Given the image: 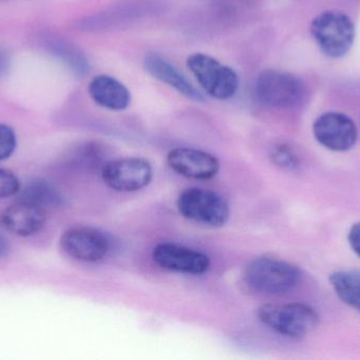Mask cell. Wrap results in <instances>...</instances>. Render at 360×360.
I'll list each match as a JSON object with an SVG mask.
<instances>
[{
  "mask_svg": "<svg viewBox=\"0 0 360 360\" xmlns=\"http://www.w3.org/2000/svg\"><path fill=\"white\" fill-rule=\"evenodd\" d=\"M262 323L285 337L300 340L312 333L319 316L312 306L304 304H266L258 310Z\"/></svg>",
  "mask_w": 360,
  "mask_h": 360,
  "instance_id": "3",
  "label": "cell"
},
{
  "mask_svg": "<svg viewBox=\"0 0 360 360\" xmlns=\"http://www.w3.org/2000/svg\"><path fill=\"white\" fill-rule=\"evenodd\" d=\"M302 274L293 264L276 258L262 257L245 268L243 280L251 291L262 295L289 293L300 283Z\"/></svg>",
  "mask_w": 360,
  "mask_h": 360,
  "instance_id": "1",
  "label": "cell"
},
{
  "mask_svg": "<svg viewBox=\"0 0 360 360\" xmlns=\"http://www.w3.org/2000/svg\"><path fill=\"white\" fill-rule=\"evenodd\" d=\"M20 190L16 175L6 169H0V200L11 198Z\"/></svg>",
  "mask_w": 360,
  "mask_h": 360,
  "instance_id": "19",
  "label": "cell"
},
{
  "mask_svg": "<svg viewBox=\"0 0 360 360\" xmlns=\"http://www.w3.org/2000/svg\"><path fill=\"white\" fill-rule=\"evenodd\" d=\"M271 156L275 165L285 170L294 171L300 167V162L297 154L290 146L285 144L276 146L273 149Z\"/></svg>",
  "mask_w": 360,
  "mask_h": 360,
  "instance_id": "17",
  "label": "cell"
},
{
  "mask_svg": "<svg viewBox=\"0 0 360 360\" xmlns=\"http://www.w3.org/2000/svg\"><path fill=\"white\" fill-rule=\"evenodd\" d=\"M143 63H145L146 71L150 75L172 87L186 99L197 103L203 101L202 95L180 73L179 70L158 53L150 52L146 54Z\"/></svg>",
  "mask_w": 360,
  "mask_h": 360,
  "instance_id": "14",
  "label": "cell"
},
{
  "mask_svg": "<svg viewBox=\"0 0 360 360\" xmlns=\"http://www.w3.org/2000/svg\"><path fill=\"white\" fill-rule=\"evenodd\" d=\"M61 249L74 259L84 262H98L105 259L111 243L105 232L92 228H73L63 232Z\"/></svg>",
  "mask_w": 360,
  "mask_h": 360,
  "instance_id": "9",
  "label": "cell"
},
{
  "mask_svg": "<svg viewBox=\"0 0 360 360\" xmlns=\"http://www.w3.org/2000/svg\"><path fill=\"white\" fill-rule=\"evenodd\" d=\"M11 66V57L8 51L0 46V77L8 73Z\"/></svg>",
  "mask_w": 360,
  "mask_h": 360,
  "instance_id": "21",
  "label": "cell"
},
{
  "mask_svg": "<svg viewBox=\"0 0 360 360\" xmlns=\"http://www.w3.org/2000/svg\"><path fill=\"white\" fill-rule=\"evenodd\" d=\"M17 137L12 127L0 123V161L6 160L14 154Z\"/></svg>",
  "mask_w": 360,
  "mask_h": 360,
  "instance_id": "18",
  "label": "cell"
},
{
  "mask_svg": "<svg viewBox=\"0 0 360 360\" xmlns=\"http://www.w3.org/2000/svg\"><path fill=\"white\" fill-rule=\"evenodd\" d=\"M169 166L182 177L195 180H209L219 171L215 156L193 148H175L167 156Z\"/></svg>",
  "mask_w": 360,
  "mask_h": 360,
  "instance_id": "11",
  "label": "cell"
},
{
  "mask_svg": "<svg viewBox=\"0 0 360 360\" xmlns=\"http://www.w3.org/2000/svg\"><path fill=\"white\" fill-rule=\"evenodd\" d=\"M311 33L321 52L330 58H342L352 48L355 25L352 19L338 11L317 15L311 23Z\"/></svg>",
  "mask_w": 360,
  "mask_h": 360,
  "instance_id": "2",
  "label": "cell"
},
{
  "mask_svg": "<svg viewBox=\"0 0 360 360\" xmlns=\"http://www.w3.org/2000/svg\"><path fill=\"white\" fill-rule=\"evenodd\" d=\"M313 133L321 145L332 151H348L354 147L359 130L354 120L342 112L321 114L313 124Z\"/></svg>",
  "mask_w": 360,
  "mask_h": 360,
  "instance_id": "7",
  "label": "cell"
},
{
  "mask_svg": "<svg viewBox=\"0 0 360 360\" xmlns=\"http://www.w3.org/2000/svg\"><path fill=\"white\" fill-rule=\"evenodd\" d=\"M152 256L160 268L182 274L202 275L210 268L205 254L176 243H160L154 247Z\"/></svg>",
  "mask_w": 360,
  "mask_h": 360,
  "instance_id": "10",
  "label": "cell"
},
{
  "mask_svg": "<svg viewBox=\"0 0 360 360\" xmlns=\"http://www.w3.org/2000/svg\"><path fill=\"white\" fill-rule=\"evenodd\" d=\"M329 280L338 298L360 313V272L338 271L330 275Z\"/></svg>",
  "mask_w": 360,
  "mask_h": 360,
  "instance_id": "16",
  "label": "cell"
},
{
  "mask_svg": "<svg viewBox=\"0 0 360 360\" xmlns=\"http://www.w3.org/2000/svg\"><path fill=\"white\" fill-rule=\"evenodd\" d=\"M186 66L210 97L226 101L236 94L239 77L229 66L203 53L190 55Z\"/></svg>",
  "mask_w": 360,
  "mask_h": 360,
  "instance_id": "5",
  "label": "cell"
},
{
  "mask_svg": "<svg viewBox=\"0 0 360 360\" xmlns=\"http://www.w3.org/2000/svg\"><path fill=\"white\" fill-rule=\"evenodd\" d=\"M255 94L262 105L275 109H291L304 101L306 87L293 74L268 69L257 76Z\"/></svg>",
  "mask_w": 360,
  "mask_h": 360,
  "instance_id": "4",
  "label": "cell"
},
{
  "mask_svg": "<svg viewBox=\"0 0 360 360\" xmlns=\"http://www.w3.org/2000/svg\"><path fill=\"white\" fill-rule=\"evenodd\" d=\"M46 221V211L19 201L11 205L1 216V223L8 232L20 237L33 236L44 228Z\"/></svg>",
  "mask_w": 360,
  "mask_h": 360,
  "instance_id": "12",
  "label": "cell"
},
{
  "mask_svg": "<svg viewBox=\"0 0 360 360\" xmlns=\"http://www.w3.org/2000/svg\"><path fill=\"white\" fill-rule=\"evenodd\" d=\"M8 252H10V243L0 234V259L8 256Z\"/></svg>",
  "mask_w": 360,
  "mask_h": 360,
  "instance_id": "22",
  "label": "cell"
},
{
  "mask_svg": "<svg viewBox=\"0 0 360 360\" xmlns=\"http://www.w3.org/2000/svg\"><path fill=\"white\" fill-rule=\"evenodd\" d=\"M153 178L151 164L145 159L126 158L108 163L103 170V179L117 192H137L149 185Z\"/></svg>",
  "mask_w": 360,
  "mask_h": 360,
  "instance_id": "8",
  "label": "cell"
},
{
  "mask_svg": "<svg viewBox=\"0 0 360 360\" xmlns=\"http://www.w3.org/2000/svg\"><path fill=\"white\" fill-rule=\"evenodd\" d=\"M59 190L50 182L42 179L30 181L20 194V201L44 209L57 207L63 203Z\"/></svg>",
  "mask_w": 360,
  "mask_h": 360,
  "instance_id": "15",
  "label": "cell"
},
{
  "mask_svg": "<svg viewBox=\"0 0 360 360\" xmlns=\"http://www.w3.org/2000/svg\"><path fill=\"white\" fill-rule=\"evenodd\" d=\"M179 213L186 219L210 228H221L230 216L228 203L217 192L203 188H188L177 200Z\"/></svg>",
  "mask_w": 360,
  "mask_h": 360,
  "instance_id": "6",
  "label": "cell"
},
{
  "mask_svg": "<svg viewBox=\"0 0 360 360\" xmlns=\"http://www.w3.org/2000/svg\"><path fill=\"white\" fill-rule=\"evenodd\" d=\"M91 99L105 109L122 111L130 106L129 89L115 77L107 74L95 76L89 84Z\"/></svg>",
  "mask_w": 360,
  "mask_h": 360,
  "instance_id": "13",
  "label": "cell"
},
{
  "mask_svg": "<svg viewBox=\"0 0 360 360\" xmlns=\"http://www.w3.org/2000/svg\"><path fill=\"white\" fill-rule=\"evenodd\" d=\"M349 244L355 254L360 258V222L351 228L348 235Z\"/></svg>",
  "mask_w": 360,
  "mask_h": 360,
  "instance_id": "20",
  "label": "cell"
}]
</instances>
